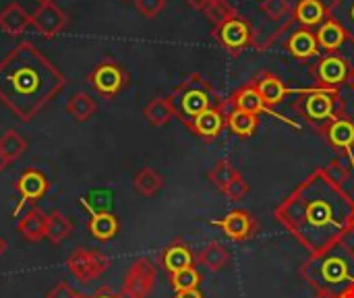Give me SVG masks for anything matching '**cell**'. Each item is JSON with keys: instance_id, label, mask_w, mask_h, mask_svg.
Wrapping results in <instances>:
<instances>
[{"instance_id": "39", "label": "cell", "mask_w": 354, "mask_h": 298, "mask_svg": "<svg viewBox=\"0 0 354 298\" xmlns=\"http://www.w3.org/2000/svg\"><path fill=\"white\" fill-rule=\"evenodd\" d=\"M135 6L143 17L156 19L166 8V0H135Z\"/></svg>"}, {"instance_id": "45", "label": "cell", "mask_w": 354, "mask_h": 298, "mask_svg": "<svg viewBox=\"0 0 354 298\" xmlns=\"http://www.w3.org/2000/svg\"><path fill=\"white\" fill-rule=\"evenodd\" d=\"M346 85L351 87V91H354V66L351 68V73H348V79H346Z\"/></svg>"}, {"instance_id": "15", "label": "cell", "mask_w": 354, "mask_h": 298, "mask_svg": "<svg viewBox=\"0 0 354 298\" xmlns=\"http://www.w3.org/2000/svg\"><path fill=\"white\" fill-rule=\"evenodd\" d=\"M228 106L230 108H234V110H243V112H249V114H261V112H268V114H272V116H276V118H280L282 122H286V124H290V127H295V129H299V124L297 122H292L290 118H284V116H280V114H276V112H272V108H268L266 104H263V100H261V95L257 93V89L251 85V83H247V85H243L230 100H228Z\"/></svg>"}, {"instance_id": "43", "label": "cell", "mask_w": 354, "mask_h": 298, "mask_svg": "<svg viewBox=\"0 0 354 298\" xmlns=\"http://www.w3.org/2000/svg\"><path fill=\"white\" fill-rule=\"evenodd\" d=\"M174 298H203V295L199 292V288H195V290H185V292H176V297Z\"/></svg>"}, {"instance_id": "8", "label": "cell", "mask_w": 354, "mask_h": 298, "mask_svg": "<svg viewBox=\"0 0 354 298\" xmlns=\"http://www.w3.org/2000/svg\"><path fill=\"white\" fill-rule=\"evenodd\" d=\"M212 35L216 37V41L220 46H224L234 56L241 54L245 48L255 46V31H253L251 23L243 15H236L230 21L214 27Z\"/></svg>"}, {"instance_id": "38", "label": "cell", "mask_w": 354, "mask_h": 298, "mask_svg": "<svg viewBox=\"0 0 354 298\" xmlns=\"http://www.w3.org/2000/svg\"><path fill=\"white\" fill-rule=\"evenodd\" d=\"M222 193L228 197V201H243V199L249 195V185H247V180H245L243 176H239V178L232 180Z\"/></svg>"}, {"instance_id": "26", "label": "cell", "mask_w": 354, "mask_h": 298, "mask_svg": "<svg viewBox=\"0 0 354 298\" xmlns=\"http://www.w3.org/2000/svg\"><path fill=\"white\" fill-rule=\"evenodd\" d=\"M89 234L100 241V243H108L118 234V220L112 212H104V214H93L89 218Z\"/></svg>"}, {"instance_id": "21", "label": "cell", "mask_w": 354, "mask_h": 298, "mask_svg": "<svg viewBox=\"0 0 354 298\" xmlns=\"http://www.w3.org/2000/svg\"><path fill=\"white\" fill-rule=\"evenodd\" d=\"M46 218L39 207H31L19 222H17V232L27 241V243H39L46 239Z\"/></svg>"}, {"instance_id": "9", "label": "cell", "mask_w": 354, "mask_h": 298, "mask_svg": "<svg viewBox=\"0 0 354 298\" xmlns=\"http://www.w3.org/2000/svg\"><path fill=\"white\" fill-rule=\"evenodd\" d=\"M156 278L158 272L151 259L147 257L135 259L124 276V284L122 290L118 292V298H147V295L156 286Z\"/></svg>"}, {"instance_id": "19", "label": "cell", "mask_w": 354, "mask_h": 298, "mask_svg": "<svg viewBox=\"0 0 354 298\" xmlns=\"http://www.w3.org/2000/svg\"><path fill=\"white\" fill-rule=\"evenodd\" d=\"M315 37H317V44H319V50H326L330 54H334L346 39H348V33L346 29L334 19V17H326V21L319 25V29L315 31Z\"/></svg>"}, {"instance_id": "24", "label": "cell", "mask_w": 354, "mask_h": 298, "mask_svg": "<svg viewBox=\"0 0 354 298\" xmlns=\"http://www.w3.org/2000/svg\"><path fill=\"white\" fill-rule=\"evenodd\" d=\"M328 17V8L322 0H299L295 6V21L303 27L311 29L313 25H322Z\"/></svg>"}, {"instance_id": "46", "label": "cell", "mask_w": 354, "mask_h": 298, "mask_svg": "<svg viewBox=\"0 0 354 298\" xmlns=\"http://www.w3.org/2000/svg\"><path fill=\"white\" fill-rule=\"evenodd\" d=\"M338 298H354V286L353 288H348V290H344V292H342Z\"/></svg>"}, {"instance_id": "28", "label": "cell", "mask_w": 354, "mask_h": 298, "mask_svg": "<svg viewBox=\"0 0 354 298\" xmlns=\"http://www.w3.org/2000/svg\"><path fill=\"white\" fill-rule=\"evenodd\" d=\"M143 116H145V120H147L149 124H153V127H164V124H168L172 118H176L174 106H172L170 97H162V95L153 97V100L143 108Z\"/></svg>"}, {"instance_id": "31", "label": "cell", "mask_w": 354, "mask_h": 298, "mask_svg": "<svg viewBox=\"0 0 354 298\" xmlns=\"http://www.w3.org/2000/svg\"><path fill=\"white\" fill-rule=\"evenodd\" d=\"M226 127H230V131L236 135V137H251L257 127H259V118L255 114H249V112H243V110H234L230 108L228 112V120H226Z\"/></svg>"}, {"instance_id": "4", "label": "cell", "mask_w": 354, "mask_h": 298, "mask_svg": "<svg viewBox=\"0 0 354 298\" xmlns=\"http://www.w3.org/2000/svg\"><path fill=\"white\" fill-rule=\"evenodd\" d=\"M172 106H174V114L176 118L189 127L199 114H203L205 110L220 106L224 100L218 95V91L214 89V85L199 73L189 75L183 83H178L172 93L168 95Z\"/></svg>"}, {"instance_id": "20", "label": "cell", "mask_w": 354, "mask_h": 298, "mask_svg": "<svg viewBox=\"0 0 354 298\" xmlns=\"http://www.w3.org/2000/svg\"><path fill=\"white\" fill-rule=\"evenodd\" d=\"M286 48L299 60H309V58L319 54V44H317L315 31H311L307 27H303L299 31H292L288 41H286Z\"/></svg>"}, {"instance_id": "6", "label": "cell", "mask_w": 354, "mask_h": 298, "mask_svg": "<svg viewBox=\"0 0 354 298\" xmlns=\"http://www.w3.org/2000/svg\"><path fill=\"white\" fill-rule=\"evenodd\" d=\"M66 268L77 282H81L83 286H89L93 280L102 278L108 272L110 259L102 251L81 247L71 253V257L66 259Z\"/></svg>"}, {"instance_id": "10", "label": "cell", "mask_w": 354, "mask_h": 298, "mask_svg": "<svg viewBox=\"0 0 354 298\" xmlns=\"http://www.w3.org/2000/svg\"><path fill=\"white\" fill-rule=\"evenodd\" d=\"M15 189H17V193H19V203H17L15 209H12V218H17V216L23 212L25 205L39 201V199L50 191V180H48V176H46L41 170H37V168H27V170H23V172L19 174V178H17V183H15Z\"/></svg>"}, {"instance_id": "44", "label": "cell", "mask_w": 354, "mask_h": 298, "mask_svg": "<svg viewBox=\"0 0 354 298\" xmlns=\"http://www.w3.org/2000/svg\"><path fill=\"white\" fill-rule=\"evenodd\" d=\"M8 164H10V160H8V158H6V156H4V153L0 151V174H2L4 170H6V166H8Z\"/></svg>"}, {"instance_id": "11", "label": "cell", "mask_w": 354, "mask_h": 298, "mask_svg": "<svg viewBox=\"0 0 354 298\" xmlns=\"http://www.w3.org/2000/svg\"><path fill=\"white\" fill-rule=\"evenodd\" d=\"M348 73H351L348 60L338 56V54H328V56L319 58L317 64L313 66V75H315L317 87L340 89V85L346 83Z\"/></svg>"}, {"instance_id": "3", "label": "cell", "mask_w": 354, "mask_h": 298, "mask_svg": "<svg viewBox=\"0 0 354 298\" xmlns=\"http://www.w3.org/2000/svg\"><path fill=\"white\" fill-rule=\"evenodd\" d=\"M301 276L313 292L340 297L354 286V249L342 241L319 253H311L301 268Z\"/></svg>"}, {"instance_id": "42", "label": "cell", "mask_w": 354, "mask_h": 298, "mask_svg": "<svg viewBox=\"0 0 354 298\" xmlns=\"http://www.w3.org/2000/svg\"><path fill=\"white\" fill-rule=\"evenodd\" d=\"M191 8H195V10H203L212 0H185Z\"/></svg>"}, {"instance_id": "37", "label": "cell", "mask_w": 354, "mask_h": 298, "mask_svg": "<svg viewBox=\"0 0 354 298\" xmlns=\"http://www.w3.org/2000/svg\"><path fill=\"white\" fill-rule=\"evenodd\" d=\"M261 10L270 21H282L290 15L292 6L288 0H261Z\"/></svg>"}, {"instance_id": "27", "label": "cell", "mask_w": 354, "mask_h": 298, "mask_svg": "<svg viewBox=\"0 0 354 298\" xmlns=\"http://www.w3.org/2000/svg\"><path fill=\"white\" fill-rule=\"evenodd\" d=\"M97 112V102L87 91H77L66 102V114H71L77 122H87Z\"/></svg>"}, {"instance_id": "30", "label": "cell", "mask_w": 354, "mask_h": 298, "mask_svg": "<svg viewBox=\"0 0 354 298\" xmlns=\"http://www.w3.org/2000/svg\"><path fill=\"white\" fill-rule=\"evenodd\" d=\"M79 205L85 207L89 212V216L104 214V212H112L114 193L110 189H91L89 193H85L83 197H79Z\"/></svg>"}, {"instance_id": "2", "label": "cell", "mask_w": 354, "mask_h": 298, "mask_svg": "<svg viewBox=\"0 0 354 298\" xmlns=\"http://www.w3.org/2000/svg\"><path fill=\"white\" fill-rule=\"evenodd\" d=\"M64 85L66 77L31 41L0 58V102L21 122H31Z\"/></svg>"}, {"instance_id": "52", "label": "cell", "mask_w": 354, "mask_h": 298, "mask_svg": "<svg viewBox=\"0 0 354 298\" xmlns=\"http://www.w3.org/2000/svg\"><path fill=\"white\" fill-rule=\"evenodd\" d=\"M353 156H354V149H353Z\"/></svg>"}, {"instance_id": "50", "label": "cell", "mask_w": 354, "mask_h": 298, "mask_svg": "<svg viewBox=\"0 0 354 298\" xmlns=\"http://www.w3.org/2000/svg\"><path fill=\"white\" fill-rule=\"evenodd\" d=\"M122 2H129V0H122Z\"/></svg>"}, {"instance_id": "51", "label": "cell", "mask_w": 354, "mask_h": 298, "mask_svg": "<svg viewBox=\"0 0 354 298\" xmlns=\"http://www.w3.org/2000/svg\"><path fill=\"white\" fill-rule=\"evenodd\" d=\"M39 2H46V0H39Z\"/></svg>"}, {"instance_id": "49", "label": "cell", "mask_w": 354, "mask_h": 298, "mask_svg": "<svg viewBox=\"0 0 354 298\" xmlns=\"http://www.w3.org/2000/svg\"><path fill=\"white\" fill-rule=\"evenodd\" d=\"M351 234L354 236V218H353V224H351Z\"/></svg>"}, {"instance_id": "17", "label": "cell", "mask_w": 354, "mask_h": 298, "mask_svg": "<svg viewBox=\"0 0 354 298\" xmlns=\"http://www.w3.org/2000/svg\"><path fill=\"white\" fill-rule=\"evenodd\" d=\"M162 266H164V270L172 276V274H178V272H183V270H189V268H193V263H195V255H193V251L189 249V245L180 239V236H176L166 249H164V253H162Z\"/></svg>"}, {"instance_id": "18", "label": "cell", "mask_w": 354, "mask_h": 298, "mask_svg": "<svg viewBox=\"0 0 354 298\" xmlns=\"http://www.w3.org/2000/svg\"><path fill=\"white\" fill-rule=\"evenodd\" d=\"M322 137L336 149H340L342 153H353L354 149V122L344 116V118H338V120H332Z\"/></svg>"}, {"instance_id": "25", "label": "cell", "mask_w": 354, "mask_h": 298, "mask_svg": "<svg viewBox=\"0 0 354 298\" xmlns=\"http://www.w3.org/2000/svg\"><path fill=\"white\" fill-rule=\"evenodd\" d=\"M197 261H199L201 266H205L209 272H222V270H226V268L230 266L232 257H230L228 249H226L222 243H216V241H214V243H207V245L199 251Z\"/></svg>"}, {"instance_id": "1", "label": "cell", "mask_w": 354, "mask_h": 298, "mask_svg": "<svg viewBox=\"0 0 354 298\" xmlns=\"http://www.w3.org/2000/svg\"><path fill=\"white\" fill-rule=\"evenodd\" d=\"M274 218L309 253H319L351 234L354 197L324 166L276 205Z\"/></svg>"}, {"instance_id": "48", "label": "cell", "mask_w": 354, "mask_h": 298, "mask_svg": "<svg viewBox=\"0 0 354 298\" xmlns=\"http://www.w3.org/2000/svg\"><path fill=\"white\" fill-rule=\"evenodd\" d=\"M6 247H8V245H6V241H4V239L0 236V257H2L4 253H6Z\"/></svg>"}, {"instance_id": "23", "label": "cell", "mask_w": 354, "mask_h": 298, "mask_svg": "<svg viewBox=\"0 0 354 298\" xmlns=\"http://www.w3.org/2000/svg\"><path fill=\"white\" fill-rule=\"evenodd\" d=\"M75 230V224L71 218H66L60 209H52L46 218V239L52 245L64 243Z\"/></svg>"}, {"instance_id": "22", "label": "cell", "mask_w": 354, "mask_h": 298, "mask_svg": "<svg viewBox=\"0 0 354 298\" xmlns=\"http://www.w3.org/2000/svg\"><path fill=\"white\" fill-rule=\"evenodd\" d=\"M31 25V15L19 4L10 2L0 10V29L8 35H21Z\"/></svg>"}, {"instance_id": "29", "label": "cell", "mask_w": 354, "mask_h": 298, "mask_svg": "<svg viewBox=\"0 0 354 298\" xmlns=\"http://www.w3.org/2000/svg\"><path fill=\"white\" fill-rule=\"evenodd\" d=\"M164 176L158 172V170H153V168H149V166H145V168H141L135 176H133V187H135V191L139 193V195H143V197H156L162 189H164Z\"/></svg>"}, {"instance_id": "16", "label": "cell", "mask_w": 354, "mask_h": 298, "mask_svg": "<svg viewBox=\"0 0 354 298\" xmlns=\"http://www.w3.org/2000/svg\"><path fill=\"white\" fill-rule=\"evenodd\" d=\"M251 85L257 89V93L261 95V100H263V104H266L268 108H274V106L282 104V100H284L286 95L292 93V91L284 85V81H282L280 77H276L274 73H270V71L259 73V75L251 81Z\"/></svg>"}, {"instance_id": "34", "label": "cell", "mask_w": 354, "mask_h": 298, "mask_svg": "<svg viewBox=\"0 0 354 298\" xmlns=\"http://www.w3.org/2000/svg\"><path fill=\"white\" fill-rule=\"evenodd\" d=\"M0 151L10 160H19L25 151H27V141L15 131V129H6L2 135H0Z\"/></svg>"}, {"instance_id": "7", "label": "cell", "mask_w": 354, "mask_h": 298, "mask_svg": "<svg viewBox=\"0 0 354 298\" xmlns=\"http://www.w3.org/2000/svg\"><path fill=\"white\" fill-rule=\"evenodd\" d=\"M89 85L104 97L112 100L114 95H118L127 83H129V73L124 71L122 64H118L116 60H102L93 66V71L87 75Z\"/></svg>"}, {"instance_id": "47", "label": "cell", "mask_w": 354, "mask_h": 298, "mask_svg": "<svg viewBox=\"0 0 354 298\" xmlns=\"http://www.w3.org/2000/svg\"><path fill=\"white\" fill-rule=\"evenodd\" d=\"M313 298H338L334 295H328V292H313Z\"/></svg>"}, {"instance_id": "13", "label": "cell", "mask_w": 354, "mask_h": 298, "mask_svg": "<svg viewBox=\"0 0 354 298\" xmlns=\"http://www.w3.org/2000/svg\"><path fill=\"white\" fill-rule=\"evenodd\" d=\"M228 112H230V106H228V100H224L220 106H214L209 110H205L203 114H199L187 129L191 133H195L197 137L205 139L207 143L214 141L222 129L226 127V120H228Z\"/></svg>"}, {"instance_id": "36", "label": "cell", "mask_w": 354, "mask_h": 298, "mask_svg": "<svg viewBox=\"0 0 354 298\" xmlns=\"http://www.w3.org/2000/svg\"><path fill=\"white\" fill-rule=\"evenodd\" d=\"M199 282H201V276L195 268H189V270H183V272L170 276V286L174 288V292L195 290V288H199Z\"/></svg>"}, {"instance_id": "53", "label": "cell", "mask_w": 354, "mask_h": 298, "mask_svg": "<svg viewBox=\"0 0 354 298\" xmlns=\"http://www.w3.org/2000/svg\"><path fill=\"white\" fill-rule=\"evenodd\" d=\"M81 298H85V297H81Z\"/></svg>"}, {"instance_id": "5", "label": "cell", "mask_w": 354, "mask_h": 298, "mask_svg": "<svg viewBox=\"0 0 354 298\" xmlns=\"http://www.w3.org/2000/svg\"><path fill=\"white\" fill-rule=\"evenodd\" d=\"M301 100L295 102V110L309 122L311 129H315L319 135L324 129L338 118L346 116V104L340 93V89L332 87H313V89H301Z\"/></svg>"}, {"instance_id": "33", "label": "cell", "mask_w": 354, "mask_h": 298, "mask_svg": "<svg viewBox=\"0 0 354 298\" xmlns=\"http://www.w3.org/2000/svg\"><path fill=\"white\" fill-rule=\"evenodd\" d=\"M241 176V172L232 166V162L230 160H218L216 162V166L207 172V178H209V183H214V187H218L220 191H224L232 180H236Z\"/></svg>"}, {"instance_id": "14", "label": "cell", "mask_w": 354, "mask_h": 298, "mask_svg": "<svg viewBox=\"0 0 354 298\" xmlns=\"http://www.w3.org/2000/svg\"><path fill=\"white\" fill-rule=\"evenodd\" d=\"M212 224L218 226V228H222V232H224L228 239L236 241V243L249 241V239L255 236L257 230H259V224H257L255 216H251V214L245 212V209H234V212L226 214L222 220H216V222H212Z\"/></svg>"}, {"instance_id": "32", "label": "cell", "mask_w": 354, "mask_h": 298, "mask_svg": "<svg viewBox=\"0 0 354 298\" xmlns=\"http://www.w3.org/2000/svg\"><path fill=\"white\" fill-rule=\"evenodd\" d=\"M328 15L346 29L348 39H353L354 44V0H334L328 8Z\"/></svg>"}, {"instance_id": "35", "label": "cell", "mask_w": 354, "mask_h": 298, "mask_svg": "<svg viewBox=\"0 0 354 298\" xmlns=\"http://www.w3.org/2000/svg\"><path fill=\"white\" fill-rule=\"evenodd\" d=\"M203 15H205V19H207L214 27H218V25L230 21L232 17L241 15V12H239L228 0H212V2L203 8Z\"/></svg>"}, {"instance_id": "41", "label": "cell", "mask_w": 354, "mask_h": 298, "mask_svg": "<svg viewBox=\"0 0 354 298\" xmlns=\"http://www.w3.org/2000/svg\"><path fill=\"white\" fill-rule=\"evenodd\" d=\"M91 298H118V295H114L108 286H102V288H100V290H97V292H95Z\"/></svg>"}, {"instance_id": "40", "label": "cell", "mask_w": 354, "mask_h": 298, "mask_svg": "<svg viewBox=\"0 0 354 298\" xmlns=\"http://www.w3.org/2000/svg\"><path fill=\"white\" fill-rule=\"evenodd\" d=\"M46 298H81V295L68 282H58L52 290L46 292Z\"/></svg>"}, {"instance_id": "12", "label": "cell", "mask_w": 354, "mask_h": 298, "mask_svg": "<svg viewBox=\"0 0 354 298\" xmlns=\"http://www.w3.org/2000/svg\"><path fill=\"white\" fill-rule=\"evenodd\" d=\"M66 23H68V15L52 0L39 2V6L31 12V25L44 37L58 35L66 27Z\"/></svg>"}]
</instances>
